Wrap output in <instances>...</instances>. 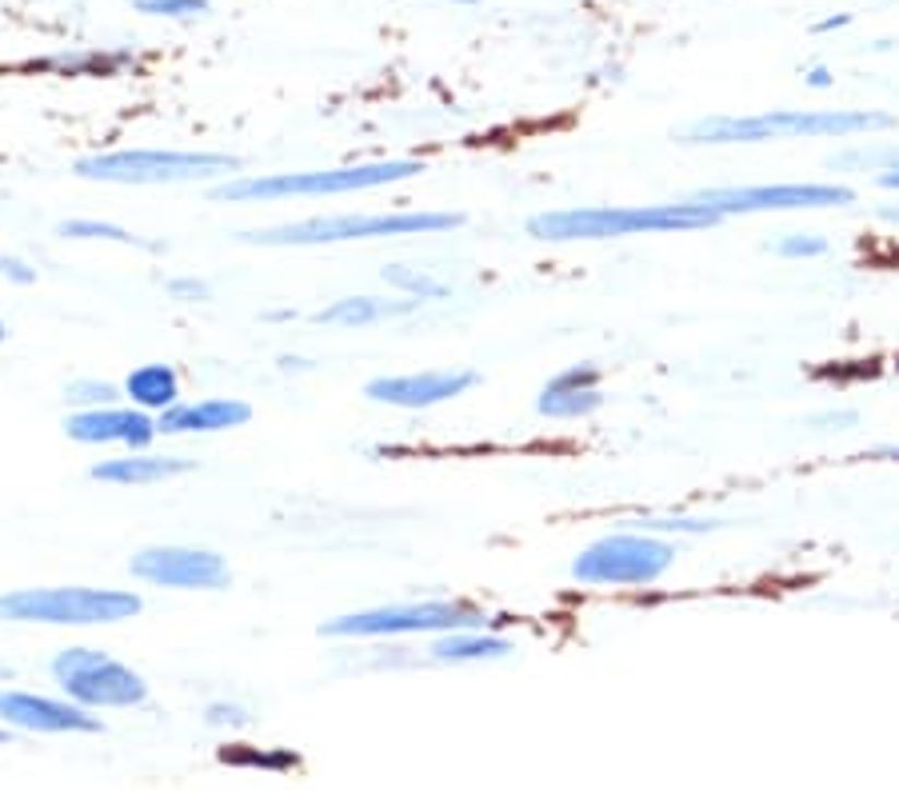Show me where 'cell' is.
Returning <instances> with one entry per match:
<instances>
[{
    "label": "cell",
    "mask_w": 899,
    "mask_h": 791,
    "mask_svg": "<svg viewBox=\"0 0 899 791\" xmlns=\"http://www.w3.org/2000/svg\"><path fill=\"white\" fill-rule=\"evenodd\" d=\"M724 221L700 200H676V204H636V209H560L540 212L524 224L536 240H619V236H652V233H700Z\"/></svg>",
    "instance_id": "cell-1"
},
{
    "label": "cell",
    "mask_w": 899,
    "mask_h": 791,
    "mask_svg": "<svg viewBox=\"0 0 899 791\" xmlns=\"http://www.w3.org/2000/svg\"><path fill=\"white\" fill-rule=\"evenodd\" d=\"M896 117L872 113V108H780V113H756V117H703L696 120L684 140L688 144H768V140H800V137H864V132H888Z\"/></svg>",
    "instance_id": "cell-2"
},
{
    "label": "cell",
    "mask_w": 899,
    "mask_h": 791,
    "mask_svg": "<svg viewBox=\"0 0 899 791\" xmlns=\"http://www.w3.org/2000/svg\"><path fill=\"white\" fill-rule=\"evenodd\" d=\"M421 161H372L344 164V168H320V173H272V176H228L212 188V200L221 204H272L288 197H340V192H364L421 176Z\"/></svg>",
    "instance_id": "cell-3"
},
{
    "label": "cell",
    "mask_w": 899,
    "mask_h": 791,
    "mask_svg": "<svg viewBox=\"0 0 899 791\" xmlns=\"http://www.w3.org/2000/svg\"><path fill=\"white\" fill-rule=\"evenodd\" d=\"M460 212H344V216H312V221L257 228L240 240L264 248H320L348 240H385V236H433L460 228Z\"/></svg>",
    "instance_id": "cell-4"
},
{
    "label": "cell",
    "mask_w": 899,
    "mask_h": 791,
    "mask_svg": "<svg viewBox=\"0 0 899 791\" xmlns=\"http://www.w3.org/2000/svg\"><path fill=\"white\" fill-rule=\"evenodd\" d=\"M144 600L125 588H21L0 595V624H52V628H93L141 616Z\"/></svg>",
    "instance_id": "cell-5"
},
{
    "label": "cell",
    "mask_w": 899,
    "mask_h": 791,
    "mask_svg": "<svg viewBox=\"0 0 899 791\" xmlns=\"http://www.w3.org/2000/svg\"><path fill=\"white\" fill-rule=\"evenodd\" d=\"M240 161L228 152H176V149H125L81 156L72 173L100 185H192L212 176H236Z\"/></svg>",
    "instance_id": "cell-6"
},
{
    "label": "cell",
    "mask_w": 899,
    "mask_h": 791,
    "mask_svg": "<svg viewBox=\"0 0 899 791\" xmlns=\"http://www.w3.org/2000/svg\"><path fill=\"white\" fill-rule=\"evenodd\" d=\"M488 612L464 600H412V604H385L368 612H348L320 624L328 640H372V636H445V631L484 628Z\"/></svg>",
    "instance_id": "cell-7"
},
{
    "label": "cell",
    "mask_w": 899,
    "mask_h": 791,
    "mask_svg": "<svg viewBox=\"0 0 899 791\" xmlns=\"http://www.w3.org/2000/svg\"><path fill=\"white\" fill-rule=\"evenodd\" d=\"M676 564V544L652 532L600 535L572 559V576L588 588H648Z\"/></svg>",
    "instance_id": "cell-8"
},
{
    "label": "cell",
    "mask_w": 899,
    "mask_h": 791,
    "mask_svg": "<svg viewBox=\"0 0 899 791\" xmlns=\"http://www.w3.org/2000/svg\"><path fill=\"white\" fill-rule=\"evenodd\" d=\"M52 675H57L60 692L88 711L137 708L149 699L144 675L100 648H60L52 656Z\"/></svg>",
    "instance_id": "cell-9"
},
{
    "label": "cell",
    "mask_w": 899,
    "mask_h": 791,
    "mask_svg": "<svg viewBox=\"0 0 899 791\" xmlns=\"http://www.w3.org/2000/svg\"><path fill=\"white\" fill-rule=\"evenodd\" d=\"M691 200L708 204L720 216H752V212H800V209H843L855 192L843 185H756V188H708Z\"/></svg>",
    "instance_id": "cell-10"
},
{
    "label": "cell",
    "mask_w": 899,
    "mask_h": 791,
    "mask_svg": "<svg viewBox=\"0 0 899 791\" xmlns=\"http://www.w3.org/2000/svg\"><path fill=\"white\" fill-rule=\"evenodd\" d=\"M129 568L137 580L152 588H176V592H221L233 583L228 559L209 547H141Z\"/></svg>",
    "instance_id": "cell-11"
},
{
    "label": "cell",
    "mask_w": 899,
    "mask_h": 791,
    "mask_svg": "<svg viewBox=\"0 0 899 791\" xmlns=\"http://www.w3.org/2000/svg\"><path fill=\"white\" fill-rule=\"evenodd\" d=\"M480 373L472 368H433V373H409V376H376L364 385V396L372 404L388 408H436L445 400L464 396L468 388H476Z\"/></svg>",
    "instance_id": "cell-12"
},
{
    "label": "cell",
    "mask_w": 899,
    "mask_h": 791,
    "mask_svg": "<svg viewBox=\"0 0 899 791\" xmlns=\"http://www.w3.org/2000/svg\"><path fill=\"white\" fill-rule=\"evenodd\" d=\"M0 720L21 732H40V735H64V732H100L105 723L88 708L64 699H48L36 692H0Z\"/></svg>",
    "instance_id": "cell-13"
},
{
    "label": "cell",
    "mask_w": 899,
    "mask_h": 791,
    "mask_svg": "<svg viewBox=\"0 0 899 791\" xmlns=\"http://www.w3.org/2000/svg\"><path fill=\"white\" fill-rule=\"evenodd\" d=\"M64 432H69V440L76 444H125V448H132V452H144L152 440H156V420L149 416V412H141V408H120V404H108V408H88V412H72L69 420H64Z\"/></svg>",
    "instance_id": "cell-14"
},
{
    "label": "cell",
    "mask_w": 899,
    "mask_h": 791,
    "mask_svg": "<svg viewBox=\"0 0 899 791\" xmlns=\"http://www.w3.org/2000/svg\"><path fill=\"white\" fill-rule=\"evenodd\" d=\"M596 408H604V392H600V368L592 361L556 373L536 396V412L552 420H580L592 416Z\"/></svg>",
    "instance_id": "cell-15"
},
{
    "label": "cell",
    "mask_w": 899,
    "mask_h": 791,
    "mask_svg": "<svg viewBox=\"0 0 899 791\" xmlns=\"http://www.w3.org/2000/svg\"><path fill=\"white\" fill-rule=\"evenodd\" d=\"M252 420V408L233 396H209V400H192V404H173L168 412L156 416V428L164 436H188V432H228L245 428Z\"/></svg>",
    "instance_id": "cell-16"
},
{
    "label": "cell",
    "mask_w": 899,
    "mask_h": 791,
    "mask_svg": "<svg viewBox=\"0 0 899 791\" xmlns=\"http://www.w3.org/2000/svg\"><path fill=\"white\" fill-rule=\"evenodd\" d=\"M197 460L188 456H152V452H129L120 460H100L93 464V480L100 484H120V488H144V484H164L173 476L192 472Z\"/></svg>",
    "instance_id": "cell-17"
},
{
    "label": "cell",
    "mask_w": 899,
    "mask_h": 791,
    "mask_svg": "<svg viewBox=\"0 0 899 791\" xmlns=\"http://www.w3.org/2000/svg\"><path fill=\"white\" fill-rule=\"evenodd\" d=\"M421 308V300H385V296H344V300L328 304L316 312V324L328 328H368L380 324V320H397V316H412Z\"/></svg>",
    "instance_id": "cell-18"
},
{
    "label": "cell",
    "mask_w": 899,
    "mask_h": 791,
    "mask_svg": "<svg viewBox=\"0 0 899 791\" xmlns=\"http://www.w3.org/2000/svg\"><path fill=\"white\" fill-rule=\"evenodd\" d=\"M125 396L132 408H141L149 416H161L173 404H180V376L173 364H141L125 376Z\"/></svg>",
    "instance_id": "cell-19"
},
{
    "label": "cell",
    "mask_w": 899,
    "mask_h": 791,
    "mask_svg": "<svg viewBox=\"0 0 899 791\" xmlns=\"http://www.w3.org/2000/svg\"><path fill=\"white\" fill-rule=\"evenodd\" d=\"M428 652L440 663H472V660H500V656L512 652V644L504 640V636H492V631L484 628H468V631H445V636H436V644Z\"/></svg>",
    "instance_id": "cell-20"
},
{
    "label": "cell",
    "mask_w": 899,
    "mask_h": 791,
    "mask_svg": "<svg viewBox=\"0 0 899 791\" xmlns=\"http://www.w3.org/2000/svg\"><path fill=\"white\" fill-rule=\"evenodd\" d=\"M137 64L132 52H100V48H88V52H60V57L40 60V69H57L69 72V76H117L120 69Z\"/></svg>",
    "instance_id": "cell-21"
},
{
    "label": "cell",
    "mask_w": 899,
    "mask_h": 791,
    "mask_svg": "<svg viewBox=\"0 0 899 791\" xmlns=\"http://www.w3.org/2000/svg\"><path fill=\"white\" fill-rule=\"evenodd\" d=\"M385 284L388 288L404 292V296H412V300H445L448 296V284L445 280L428 276V272H416V268H404V264H388L385 272Z\"/></svg>",
    "instance_id": "cell-22"
},
{
    "label": "cell",
    "mask_w": 899,
    "mask_h": 791,
    "mask_svg": "<svg viewBox=\"0 0 899 791\" xmlns=\"http://www.w3.org/2000/svg\"><path fill=\"white\" fill-rule=\"evenodd\" d=\"M57 236H64V240H113V245H137V248H156V245H144L141 236H132L129 228H120V224H108V221H60L57 224Z\"/></svg>",
    "instance_id": "cell-23"
},
{
    "label": "cell",
    "mask_w": 899,
    "mask_h": 791,
    "mask_svg": "<svg viewBox=\"0 0 899 791\" xmlns=\"http://www.w3.org/2000/svg\"><path fill=\"white\" fill-rule=\"evenodd\" d=\"M120 392L113 385H105V380H72L69 388H64V404L76 408V412H88V408H108L117 404Z\"/></svg>",
    "instance_id": "cell-24"
},
{
    "label": "cell",
    "mask_w": 899,
    "mask_h": 791,
    "mask_svg": "<svg viewBox=\"0 0 899 791\" xmlns=\"http://www.w3.org/2000/svg\"><path fill=\"white\" fill-rule=\"evenodd\" d=\"M221 759L224 764H236V768H269V771L296 768L293 752H257V747H224Z\"/></svg>",
    "instance_id": "cell-25"
},
{
    "label": "cell",
    "mask_w": 899,
    "mask_h": 791,
    "mask_svg": "<svg viewBox=\"0 0 899 791\" xmlns=\"http://www.w3.org/2000/svg\"><path fill=\"white\" fill-rule=\"evenodd\" d=\"M137 12L188 21V16H204V12H209V0H137Z\"/></svg>",
    "instance_id": "cell-26"
},
{
    "label": "cell",
    "mask_w": 899,
    "mask_h": 791,
    "mask_svg": "<svg viewBox=\"0 0 899 791\" xmlns=\"http://www.w3.org/2000/svg\"><path fill=\"white\" fill-rule=\"evenodd\" d=\"M824 252H828V240L816 233H792L776 245V257L783 260H812V257H824Z\"/></svg>",
    "instance_id": "cell-27"
},
{
    "label": "cell",
    "mask_w": 899,
    "mask_h": 791,
    "mask_svg": "<svg viewBox=\"0 0 899 791\" xmlns=\"http://www.w3.org/2000/svg\"><path fill=\"white\" fill-rule=\"evenodd\" d=\"M720 520H640V532H715Z\"/></svg>",
    "instance_id": "cell-28"
},
{
    "label": "cell",
    "mask_w": 899,
    "mask_h": 791,
    "mask_svg": "<svg viewBox=\"0 0 899 791\" xmlns=\"http://www.w3.org/2000/svg\"><path fill=\"white\" fill-rule=\"evenodd\" d=\"M204 720H209L212 728H245V723H248V711L240 708V704H209V711H204Z\"/></svg>",
    "instance_id": "cell-29"
},
{
    "label": "cell",
    "mask_w": 899,
    "mask_h": 791,
    "mask_svg": "<svg viewBox=\"0 0 899 791\" xmlns=\"http://www.w3.org/2000/svg\"><path fill=\"white\" fill-rule=\"evenodd\" d=\"M168 292H173L176 300H209V296H212L209 284H204V280H197V276H176V280H168Z\"/></svg>",
    "instance_id": "cell-30"
},
{
    "label": "cell",
    "mask_w": 899,
    "mask_h": 791,
    "mask_svg": "<svg viewBox=\"0 0 899 791\" xmlns=\"http://www.w3.org/2000/svg\"><path fill=\"white\" fill-rule=\"evenodd\" d=\"M0 276L12 280V284H33L36 268H28L21 257H0Z\"/></svg>",
    "instance_id": "cell-31"
},
{
    "label": "cell",
    "mask_w": 899,
    "mask_h": 791,
    "mask_svg": "<svg viewBox=\"0 0 899 791\" xmlns=\"http://www.w3.org/2000/svg\"><path fill=\"white\" fill-rule=\"evenodd\" d=\"M804 81L812 84V88H831L836 76H831V69H824V64H812V69L804 72Z\"/></svg>",
    "instance_id": "cell-32"
},
{
    "label": "cell",
    "mask_w": 899,
    "mask_h": 791,
    "mask_svg": "<svg viewBox=\"0 0 899 791\" xmlns=\"http://www.w3.org/2000/svg\"><path fill=\"white\" fill-rule=\"evenodd\" d=\"M852 24V12H836V16H824V21H816L812 28L816 33H836V28H848Z\"/></svg>",
    "instance_id": "cell-33"
},
{
    "label": "cell",
    "mask_w": 899,
    "mask_h": 791,
    "mask_svg": "<svg viewBox=\"0 0 899 791\" xmlns=\"http://www.w3.org/2000/svg\"><path fill=\"white\" fill-rule=\"evenodd\" d=\"M281 368H284V373H293V368H296V373H304V368H308V361H300V356H281Z\"/></svg>",
    "instance_id": "cell-34"
},
{
    "label": "cell",
    "mask_w": 899,
    "mask_h": 791,
    "mask_svg": "<svg viewBox=\"0 0 899 791\" xmlns=\"http://www.w3.org/2000/svg\"><path fill=\"white\" fill-rule=\"evenodd\" d=\"M879 185H884V188H899V168H884V173H879Z\"/></svg>",
    "instance_id": "cell-35"
},
{
    "label": "cell",
    "mask_w": 899,
    "mask_h": 791,
    "mask_svg": "<svg viewBox=\"0 0 899 791\" xmlns=\"http://www.w3.org/2000/svg\"><path fill=\"white\" fill-rule=\"evenodd\" d=\"M12 744V732L9 728H0V747H9Z\"/></svg>",
    "instance_id": "cell-36"
},
{
    "label": "cell",
    "mask_w": 899,
    "mask_h": 791,
    "mask_svg": "<svg viewBox=\"0 0 899 791\" xmlns=\"http://www.w3.org/2000/svg\"><path fill=\"white\" fill-rule=\"evenodd\" d=\"M876 456H891V460H899V448H879Z\"/></svg>",
    "instance_id": "cell-37"
},
{
    "label": "cell",
    "mask_w": 899,
    "mask_h": 791,
    "mask_svg": "<svg viewBox=\"0 0 899 791\" xmlns=\"http://www.w3.org/2000/svg\"><path fill=\"white\" fill-rule=\"evenodd\" d=\"M0 680H12V668H9V663H0Z\"/></svg>",
    "instance_id": "cell-38"
},
{
    "label": "cell",
    "mask_w": 899,
    "mask_h": 791,
    "mask_svg": "<svg viewBox=\"0 0 899 791\" xmlns=\"http://www.w3.org/2000/svg\"><path fill=\"white\" fill-rule=\"evenodd\" d=\"M452 4H476V0H452Z\"/></svg>",
    "instance_id": "cell-39"
},
{
    "label": "cell",
    "mask_w": 899,
    "mask_h": 791,
    "mask_svg": "<svg viewBox=\"0 0 899 791\" xmlns=\"http://www.w3.org/2000/svg\"><path fill=\"white\" fill-rule=\"evenodd\" d=\"M0 344H4V324H0Z\"/></svg>",
    "instance_id": "cell-40"
}]
</instances>
